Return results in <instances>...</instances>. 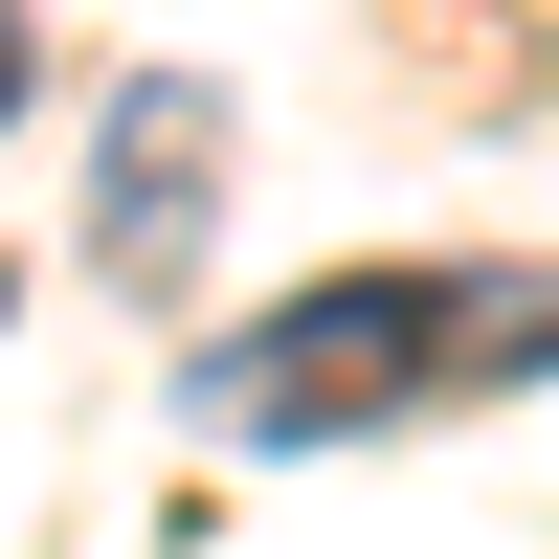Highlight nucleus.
<instances>
[{"label": "nucleus", "mask_w": 559, "mask_h": 559, "mask_svg": "<svg viewBox=\"0 0 559 559\" xmlns=\"http://www.w3.org/2000/svg\"><path fill=\"white\" fill-rule=\"evenodd\" d=\"M515 358H559V269H358V292L247 313L179 403L224 448H336V426H403L448 381H515Z\"/></svg>", "instance_id": "f257e3e1"}, {"label": "nucleus", "mask_w": 559, "mask_h": 559, "mask_svg": "<svg viewBox=\"0 0 559 559\" xmlns=\"http://www.w3.org/2000/svg\"><path fill=\"white\" fill-rule=\"evenodd\" d=\"M202 90H112V179H90V269H179L202 247Z\"/></svg>", "instance_id": "f03ea898"}, {"label": "nucleus", "mask_w": 559, "mask_h": 559, "mask_svg": "<svg viewBox=\"0 0 559 559\" xmlns=\"http://www.w3.org/2000/svg\"><path fill=\"white\" fill-rule=\"evenodd\" d=\"M23 90H45V45H23V23H0V112H23Z\"/></svg>", "instance_id": "7ed1b4c3"}]
</instances>
